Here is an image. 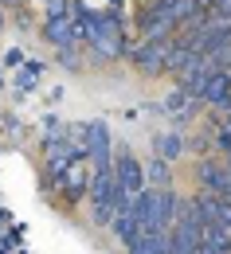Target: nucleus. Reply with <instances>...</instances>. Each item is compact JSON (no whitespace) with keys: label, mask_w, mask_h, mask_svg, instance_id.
<instances>
[{"label":"nucleus","mask_w":231,"mask_h":254,"mask_svg":"<svg viewBox=\"0 0 231 254\" xmlns=\"http://www.w3.org/2000/svg\"><path fill=\"white\" fill-rule=\"evenodd\" d=\"M118 176L114 168H94V180H90V211H94V223L98 227H114V215H118Z\"/></svg>","instance_id":"1"},{"label":"nucleus","mask_w":231,"mask_h":254,"mask_svg":"<svg viewBox=\"0 0 231 254\" xmlns=\"http://www.w3.org/2000/svg\"><path fill=\"white\" fill-rule=\"evenodd\" d=\"M86 47L94 51V59H118V55L126 51V24H122L114 12H98Z\"/></svg>","instance_id":"2"},{"label":"nucleus","mask_w":231,"mask_h":254,"mask_svg":"<svg viewBox=\"0 0 231 254\" xmlns=\"http://www.w3.org/2000/svg\"><path fill=\"white\" fill-rule=\"evenodd\" d=\"M176 39V35H172ZM172 39H141L130 51V66L145 78H161L168 66V51H172Z\"/></svg>","instance_id":"3"},{"label":"nucleus","mask_w":231,"mask_h":254,"mask_svg":"<svg viewBox=\"0 0 231 254\" xmlns=\"http://www.w3.org/2000/svg\"><path fill=\"white\" fill-rule=\"evenodd\" d=\"M114 176H118V191H122V195H118V211H126V207H133V199L149 188L145 168H141L137 157H118L114 160Z\"/></svg>","instance_id":"4"},{"label":"nucleus","mask_w":231,"mask_h":254,"mask_svg":"<svg viewBox=\"0 0 231 254\" xmlns=\"http://www.w3.org/2000/svg\"><path fill=\"white\" fill-rule=\"evenodd\" d=\"M82 149L94 168H114V141H110V126L106 122H86L82 129Z\"/></svg>","instance_id":"5"},{"label":"nucleus","mask_w":231,"mask_h":254,"mask_svg":"<svg viewBox=\"0 0 231 254\" xmlns=\"http://www.w3.org/2000/svg\"><path fill=\"white\" fill-rule=\"evenodd\" d=\"M86 164H90V157L86 153H78V157L67 164V172L59 176V184L55 188H63V199L67 203H82V195H90V172H86Z\"/></svg>","instance_id":"6"},{"label":"nucleus","mask_w":231,"mask_h":254,"mask_svg":"<svg viewBox=\"0 0 231 254\" xmlns=\"http://www.w3.org/2000/svg\"><path fill=\"white\" fill-rule=\"evenodd\" d=\"M200 102L212 110H228L231 106V70H212L200 86Z\"/></svg>","instance_id":"7"},{"label":"nucleus","mask_w":231,"mask_h":254,"mask_svg":"<svg viewBox=\"0 0 231 254\" xmlns=\"http://www.w3.org/2000/svg\"><path fill=\"white\" fill-rule=\"evenodd\" d=\"M43 39L55 47V51H63V47H78V39H75V16L67 12V16H43Z\"/></svg>","instance_id":"8"},{"label":"nucleus","mask_w":231,"mask_h":254,"mask_svg":"<svg viewBox=\"0 0 231 254\" xmlns=\"http://www.w3.org/2000/svg\"><path fill=\"white\" fill-rule=\"evenodd\" d=\"M137 35H141V39H172V35H176V24L165 20L161 12L137 8Z\"/></svg>","instance_id":"9"},{"label":"nucleus","mask_w":231,"mask_h":254,"mask_svg":"<svg viewBox=\"0 0 231 254\" xmlns=\"http://www.w3.org/2000/svg\"><path fill=\"white\" fill-rule=\"evenodd\" d=\"M43 70H47V63L43 59H28V63L16 70V78H12V90H16V98H28L43 82Z\"/></svg>","instance_id":"10"},{"label":"nucleus","mask_w":231,"mask_h":254,"mask_svg":"<svg viewBox=\"0 0 231 254\" xmlns=\"http://www.w3.org/2000/svg\"><path fill=\"white\" fill-rule=\"evenodd\" d=\"M196 102H200L196 94H188V90L176 82V86L165 94V110L176 118V122H192V114H196Z\"/></svg>","instance_id":"11"},{"label":"nucleus","mask_w":231,"mask_h":254,"mask_svg":"<svg viewBox=\"0 0 231 254\" xmlns=\"http://www.w3.org/2000/svg\"><path fill=\"white\" fill-rule=\"evenodd\" d=\"M180 153H184V137H180L176 129H168V133H161V137H157V157H165L168 164H172Z\"/></svg>","instance_id":"12"},{"label":"nucleus","mask_w":231,"mask_h":254,"mask_svg":"<svg viewBox=\"0 0 231 254\" xmlns=\"http://www.w3.org/2000/svg\"><path fill=\"white\" fill-rule=\"evenodd\" d=\"M145 180H149L153 188H168V184H172L168 160H165V157H153V160H149V168H145Z\"/></svg>","instance_id":"13"},{"label":"nucleus","mask_w":231,"mask_h":254,"mask_svg":"<svg viewBox=\"0 0 231 254\" xmlns=\"http://www.w3.org/2000/svg\"><path fill=\"white\" fill-rule=\"evenodd\" d=\"M208 20L212 24H231V0H216V8H212Z\"/></svg>","instance_id":"14"},{"label":"nucleus","mask_w":231,"mask_h":254,"mask_svg":"<svg viewBox=\"0 0 231 254\" xmlns=\"http://www.w3.org/2000/svg\"><path fill=\"white\" fill-rule=\"evenodd\" d=\"M59 55V66H67V70H78V47H63V51H55Z\"/></svg>","instance_id":"15"},{"label":"nucleus","mask_w":231,"mask_h":254,"mask_svg":"<svg viewBox=\"0 0 231 254\" xmlns=\"http://www.w3.org/2000/svg\"><path fill=\"white\" fill-rule=\"evenodd\" d=\"M24 63H28V55H24L20 47H12V51L4 55V66H8V70H20V66H24Z\"/></svg>","instance_id":"16"},{"label":"nucleus","mask_w":231,"mask_h":254,"mask_svg":"<svg viewBox=\"0 0 231 254\" xmlns=\"http://www.w3.org/2000/svg\"><path fill=\"white\" fill-rule=\"evenodd\" d=\"M0 254H12V243H4V239H0Z\"/></svg>","instance_id":"17"},{"label":"nucleus","mask_w":231,"mask_h":254,"mask_svg":"<svg viewBox=\"0 0 231 254\" xmlns=\"http://www.w3.org/2000/svg\"><path fill=\"white\" fill-rule=\"evenodd\" d=\"M4 24H8V16H4V4H0V32H4Z\"/></svg>","instance_id":"18"},{"label":"nucleus","mask_w":231,"mask_h":254,"mask_svg":"<svg viewBox=\"0 0 231 254\" xmlns=\"http://www.w3.org/2000/svg\"><path fill=\"white\" fill-rule=\"evenodd\" d=\"M0 90H4V63H0Z\"/></svg>","instance_id":"19"}]
</instances>
